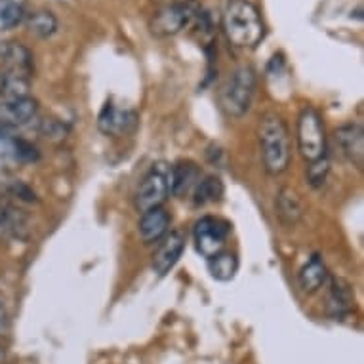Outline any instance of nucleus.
<instances>
[{"mask_svg": "<svg viewBox=\"0 0 364 364\" xmlns=\"http://www.w3.org/2000/svg\"><path fill=\"white\" fill-rule=\"evenodd\" d=\"M223 31L237 48H256L265 35V25L252 2L233 0L223 14Z\"/></svg>", "mask_w": 364, "mask_h": 364, "instance_id": "nucleus-1", "label": "nucleus"}, {"mask_svg": "<svg viewBox=\"0 0 364 364\" xmlns=\"http://www.w3.org/2000/svg\"><path fill=\"white\" fill-rule=\"evenodd\" d=\"M259 147L263 168L271 176L287 172L290 164V138L284 120L277 114H265L259 122Z\"/></svg>", "mask_w": 364, "mask_h": 364, "instance_id": "nucleus-2", "label": "nucleus"}, {"mask_svg": "<svg viewBox=\"0 0 364 364\" xmlns=\"http://www.w3.org/2000/svg\"><path fill=\"white\" fill-rule=\"evenodd\" d=\"M256 92V73L252 67H240L229 77L220 92V105L229 117H242L254 100Z\"/></svg>", "mask_w": 364, "mask_h": 364, "instance_id": "nucleus-3", "label": "nucleus"}, {"mask_svg": "<svg viewBox=\"0 0 364 364\" xmlns=\"http://www.w3.org/2000/svg\"><path fill=\"white\" fill-rule=\"evenodd\" d=\"M298 145L307 162L326 156V136L321 114L315 109H304L298 119Z\"/></svg>", "mask_w": 364, "mask_h": 364, "instance_id": "nucleus-4", "label": "nucleus"}, {"mask_svg": "<svg viewBox=\"0 0 364 364\" xmlns=\"http://www.w3.org/2000/svg\"><path fill=\"white\" fill-rule=\"evenodd\" d=\"M168 176H170V166L166 162H156L151 166V170L145 173L144 181L136 195V206L139 212L161 208L162 203L166 200L170 186H168Z\"/></svg>", "mask_w": 364, "mask_h": 364, "instance_id": "nucleus-5", "label": "nucleus"}, {"mask_svg": "<svg viewBox=\"0 0 364 364\" xmlns=\"http://www.w3.org/2000/svg\"><path fill=\"white\" fill-rule=\"evenodd\" d=\"M231 233V225L221 218L204 215L195 225V245L198 254L206 259L214 257L225 248V242Z\"/></svg>", "mask_w": 364, "mask_h": 364, "instance_id": "nucleus-6", "label": "nucleus"}, {"mask_svg": "<svg viewBox=\"0 0 364 364\" xmlns=\"http://www.w3.org/2000/svg\"><path fill=\"white\" fill-rule=\"evenodd\" d=\"M195 19V10L187 2H173L161 8L151 21V31L156 36H172L187 29Z\"/></svg>", "mask_w": 364, "mask_h": 364, "instance_id": "nucleus-7", "label": "nucleus"}, {"mask_svg": "<svg viewBox=\"0 0 364 364\" xmlns=\"http://www.w3.org/2000/svg\"><path fill=\"white\" fill-rule=\"evenodd\" d=\"M138 124V114L134 113L132 109L117 107L113 103L103 105L102 113L97 117V128L105 134V136H113V138H120L130 134Z\"/></svg>", "mask_w": 364, "mask_h": 364, "instance_id": "nucleus-8", "label": "nucleus"}, {"mask_svg": "<svg viewBox=\"0 0 364 364\" xmlns=\"http://www.w3.org/2000/svg\"><path fill=\"white\" fill-rule=\"evenodd\" d=\"M186 250V237L179 231H170L162 237V242L153 256V271L159 277L168 275Z\"/></svg>", "mask_w": 364, "mask_h": 364, "instance_id": "nucleus-9", "label": "nucleus"}, {"mask_svg": "<svg viewBox=\"0 0 364 364\" xmlns=\"http://www.w3.org/2000/svg\"><path fill=\"white\" fill-rule=\"evenodd\" d=\"M36 114H38V103L29 96L0 103V117H2L0 120H4L16 130L21 126H29L36 119Z\"/></svg>", "mask_w": 364, "mask_h": 364, "instance_id": "nucleus-10", "label": "nucleus"}, {"mask_svg": "<svg viewBox=\"0 0 364 364\" xmlns=\"http://www.w3.org/2000/svg\"><path fill=\"white\" fill-rule=\"evenodd\" d=\"M336 144L341 153L357 168H363L364 162V130L360 124H346L336 130Z\"/></svg>", "mask_w": 364, "mask_h": 364, "instance_id": "nucleus-11", "label": "nucleus"}, {"mask_svg": "<svg viewBox=\"0 0 364 364\" xmlns=\"http://www.w3.org/2000/svg\"><path fill=\"white\" fill-rule=\"evenodd\" d=\"M353 309L351 287L343 279H332L326 296V311L334 321H341Z\"/></svg>", "mask_w": 364, "mask_h": 364, "instance_id": "nucleus-12", "label": "nucleus"}, {"mask_svg": "<svg viewBox=\"0 0 364 364\" xmlns=\"http://www.w3.org/2000/svg\"><path fill=\"white\" fill-rule=\"evenodd\" d=\"M168 225H170V215L166 214V210H147L139 220V237H141L145 245L159 242L168 233Z\"/></svg>", "mask_w": 364, "mask_h": 364, "instance_id": "nucleus-13", "label": "nucleus"}, {"mask_svg": "<svg viewBox=\"0 0 364 364\" xmlns=\"http://www.w3.org/2000/svg\"><path fill=\"white\" fill-rule=\"evenodd\" d=\"M0 69L31 75L33 73V54L19 42H0Z\"/></svg>", "mask_w": 364, "mask_h": 364, "instance_id": "nucleus-14", "label": "nucleus"}, {"mask_svg": "<svg viewBox=\"0 0 364 364\" xmlns=\"http://www.w3.org/2000/svg\"><path fill=\"white\" fill-rule=\"evenodd\" d=\"M198 168L195 162L181 161L178 164L170 166V176H168V186L173 197H183L189 193L191 187L197 186Z\"/></svg>", "mask_w": 364, "mask_h": 364, "instance_id": "nucleus-15", "label": "nucleus"}, {"mask_svg": "<svg viewBox=\"0 0 364 364\" xmlns=\"http://www.w3.org/2000/svg\"><path fill=\"white\" fill-rule=\"evenodd\" d=\"M31 75L10 69H0V97L2 102L29 96Z\"/></svg>", "mask_w": 364, "mask_h": 364, "instance_id": "nucleus-16", "label": "nucleus"}, {"mask_svg": "<svg viewBox=\"0 0 364 364\" xmlns=\"http://www.w3.org/2000/svg\"><path fill=\"white\" fill-rule=\"evenodd\" d=\"M326 279H328V271H326V265H324V262L318 256L311 257L309 262L301 267L298 275L299 287L307 294L316 292L326 282Z\"/></svg>", "mask_w": 364, "mask_h": 364, "instance_id": "nucleus-17", "label": "nucleus"}, {"mask_svg": "<svg viewBox=\"0 0 364 364\" xmlns=\"http://www.w3.org/2000/svg\"><path fill=\"white\" fill-rule=\"evenodd\" d=\"M277 214L284 225H296L304 215V204L292 189H281L277 197Z\"/></svg>", "mask_w": 364, "mask_h": 364, "instance_id": "nucleus-18", "label": "nucleus"}, {"mask_svg": "<svg viewBox=\"0 0 364 364\" xmlns=\"http://www.w3.org/2000/svg\"><path fill=\"white\" fill-rule=\"evenodd\" d=\"M208 271L215 281H233L235 275H237V271H239V259H237V256H235L233 252L223 250L220 252V254H215L214 257H210Z\"/></svg>", "mask_w": 364, "mask_h": 364, "instance_id": "nucleus-19", "label": "nucleus"}, {"mask_svg": "<svg viewBox=\"0 0 364 364\" xmlns=\"http://www.w3.org/2000/svg\"><path fill=\"white\" fill-rule=\"evenodd\" d=\"M27 18V0H0V33L16 29Z\"/></svg>", "mask_w": 364, "mask_h": 364, "instance_id": "nucleus-20", "label": "nucleus"}, {"mask_svg": "<svg viewBox=\"0 0 364 364\" xmlns=\"http://www.w3.org/2000/svg\"><path fill=\"white\" fill-rule=\"evenodd\" d=\"M27 27L38 38H50L58 33V18L50 10H36L27 14Z\"/></svg>", "mask_w": 364, "mask_h": 364, "instance_id": "nucleus-21", "label": "nucleus"}, {"mask_svg": "<svg viewBox=\"0 0 364 364\" xmlns=\"http://www.w3.org/2000/svg\"><path fill=\"white\" fill-rule=\"evenodd\" d=\"M223 197V183L218 176H206L195 186V204L218 203Z\"/></svg>", "mask_w": 364, "mask_h": 364, "instance_id": "nucleus-22", "label": "nucleus"}, {"mask_svg": "<svg viewBox=\"0 0 364 364\" xmlns=\"http://www.w3.org/2000/svg\"><path fill=\"white\" fill-rule=\"evenodd\" d=\"M27 229V221L25 215L16 208H4L0 210V237H18L21 239Z\"/></svg>", "mask_w": 364, "mask_h": 364, "instance_id": "nucleus-23", "label": "nucleus"}, {"mask_svg": "<svg viewBox=\"0 0 364 364\" xmlns=\"http://www.w3.org/2000/svg\"><path fill=\"white\" fill-rule=\"evenodd\" d=\"M6 144L10 145V151L16 161L21 162H35L38 159V151H36L35 145H31L29 141L18 138V134L12 136L10 139H6Z\"/></svg>", "mask_w": 364, "mask_h": 364, "instance_id": "nucleus-24", "label": "nucleus"}, {"mask_svg": "<svg viewBox=\"0 0 364 364\" xmlns=\"http://www.w3.org/2000/svg\"><path fill=\"white\" fill-rule=\"evenodd\" d=\"M330 172V162L326 156L318 159V161L309 162V168H307V181H309L311 187H321L324 186V181L328 178Z\"/></svg>", "mask_w": 364, "mask_h": 364, "instance_id": "nucleus-25", "label": "nucleus"}, {"mask_svg": "<svg viewBox=\"0 0 364 364\" xmlns=\"http://www.w3.org/2000/svg\"><path fill=\"white\" fill-rule=\"evenodd\" d=\"M8 328V313L4 309V305L0 304V336L4 334Z\"/></svg>", "mask_w": 364, "mask_h": 364, "instance_id": "nucleus-26", "label": "nucleus"}, {"mask_svg": "<svg viewBox=\"0 0 364 364\" xmlns=\"http://www.w3.org/2000/svg\"><path fill=\"white\" fill-rule=\"evenodd\" d=\"M2 360H4V353H2V349H0V364H2Z\"/></svg>", "mask_w": 364, "mask_h": 364, "instance_id": "nucleus-27", "label": "nucleus"}]
</instances>
